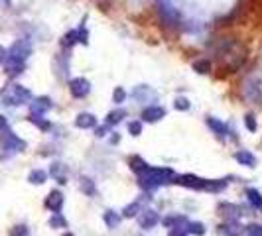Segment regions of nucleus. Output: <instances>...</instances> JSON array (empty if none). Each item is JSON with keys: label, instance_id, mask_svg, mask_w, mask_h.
<instances>
[{"label": "nucleus", "instance_id": "nucleus-1", "mask_svg": "<svg viewBox=\"0 0 262 236\" xmlns=\"http://www.w3.org/2000/svg\"><path fill=\"white\" fill-rule=\"evenodd\" d=\"M171 179H176L173 169H169V167H152V165H148V167L138 175V185H140L144 191H154L156 187L166 185V183H169Z\"/></svg>", "mask_w": 262, "mask_h": 236}, {"label": "nucleus", "instance_id": "nucleus-2", "mask_svg": "<svg viewBox=\"0 0 262 236\" xmlns=\"http://www.w3.org/2000/svg\"><path fill=\"white\" fill-rule=\"evenodd\" d=\"M2 101L4 105H12V107H20V105H26L32 101V92L30 89L22 87V85H10L6 91L2 92Z\"/></svg>", "mask_w": 262, "mask_h": 236}, {"label": "nucleus", "instance_id": "nucleus-3", "mask_svg": "<svg viewBox=\"0 0 262 236\" xmlns=\"http://www.w3.org/2000/svg\"><path fill=\"white\" fill-rule=\"evenodd\" d=\"M30 54H32V43L28 39H16L12 43V48L8 50V57L10 59H18V61H24V63L30 57Z\"/></svg>", "mask_w": 262, "mask_h": 236}, {"label": "nucleus", "instance_id": "nucleus-4", "mask_svg": "<svg viewBox=\"0 0 262 236\" xmlns=\"http://www.w3.org/2000/svg\"><path fill=\"white\" fill-rule=\"evenodd\" d=\"M69 91L75 99H85L91 92V83L85 77H75L69 81Z\"/></svg>", "mask_w": 262, "mask_h": 236}, {"label": "nucleus", "instance_id": "nucleus-5", "mask_svg": "<svg viewBox=\"0 0 262 236\" xmlns=\"http://www.w3.org/2000/svg\"><path fill=\"white\" fill-rule=\"evenodd\" d=\"M2 144L6 150H14V152H22L26 148V142L20 140L18 136L12 132V130H4V136H2Z\"/></svg>", "mask_w": 262, "mask_h": 236}, {"label": "nucleus", "instance_id": "nucleus-6", "mask_svg": "<svg viewBox=\"0 0 262 236\" xmlns=\"http://www.w3.org/2000/svg\"><path fill=\"white\" fill-rule=\"evenodd\" d=\"M217 230H219V234H223V236H243L244 234V226L243 224H239L237 220H227V222H223V224L217 226Z\"/></svg>", "mask_w": 262, "mask_h": 236}, {"label": "nucleus", "instance_id": "nucleus-7", "mask_svg": "<svg viewBox=\"0 0 262 236\" xmlns=\"http://www.w3.org/2000/svg\"><path fill=\"white\" fill-rule=\"evenodd\" d=\"M164 116H166V110L162 107H158V105H150V107L142 110V120L144 122H160Z\"/></svg>", "mask_w": 262, "mask_h": 236}, {"label": "nucleus", "instance_id": "nucleus-8", "mask_svg": "<svg viewBox=\"0 0 262 236\" xmlns=\"http://www.w3.org/2000/svg\"><path fill=\"white\" fill-rule=\"evenodd\" d=\"M138 222H140V228L150 230V228H154V226L160 222V215H158L156 211H152V209H146V211H142V215L138 217Z\"/></svg>", "mask_w": 262, "mask_h": 236}, {"label": "nucleus", "instance_id": "nucleus-9", "mask_svg": "<svg viewBox=\"0 0 262 236\" xmlns=\"http://www.w3.org/2000/svg\"><path fill=\"white\" fill-rule=\"evenodd\" d=\"M132 97H134V101H138V103H152V101H156V99H158V95L152 91L148 85H140V87H134V91H132Z\"/></svg>", "mask_w": 262, "mask_h": 236}, {"label": "nucleus", "instance_id": "nucleus-10", "mask_svg": "<svg viewBox=\"0 0 262 236\" xmlns=\"http://www.w3.org/2000/svg\"><path fill=\"white\" fill-rule=\"evenodd\" d=\"M52 107H54V105H52V99H50V97H37V99H34V101L30 103L32 114H39V116H43Z\"/></svg>", "mask_w": 262, "mask_h": 236}, {"label": "nucleus", "instance_id": "nucleus-11", "mask_svg": "<svg viewBox=\"0 0 262 236\" xmlns=\"http://www.w3.org/2000/svg\"><path fill=\"white\" fill-rule=\"evenodd\" d=\"M176 183L178 185H184V187H189V189H203L205 187V179H201L197 175H191V173L176 177Z\"/></svg>", "mask_w": 262, "mask_h": 236}, {"label": "nucleus", "instance_id": "nucleus-12", "mask_svg": "<svg viewBox=\"0 0 262 236\" xmlns=\"http://www.w3.org/2000/svg\"><path fill=\"white\" fill-rule=\"evenodd\" d=\"M43 205H46V209H50L52 213H59L61 207H63V193L54 189V191L46 197V203H43Z\"/></svg>", "mask_w": 262, "mask_h": 236}, {"label": "nucleus", "instance_id": "nucleus-13", "mask_svg": "<svg viewBox=\"0 0 262 236\" xmlns=\"http://www.w3.org/2000/svg\"><path fill=\"white\" fill-rule=\"evenodd\" d=\"M75 126L81 128V130H89V128H97V116L91 112H81L77 118H75Z\"/></svg>", "mask_w": 262, "mask_h": 236}, {"label": "nucleus", "instance_id": "nucleus-14", "mask_svg": "<svg viewBox=\"0 0 262 236\" xmlns=\"http://www.w3.org/2000/svg\"><path fill=\"white\" fill-rule=\"evenodd\" d=\"M219 215L225 217L227 220H237V218L241 217L243 213H241V209H239L237 205H231V203H221V205H219Z\"/></svg>", "mask_w": 262, "mask_h": 236}, {"label": "nucleus", "instance_id": "nucleus-15", "mask_svg": "<svg viewBox=\"0 0 262 236\" xmlns=\"http://www.w3.org/2000/svg\"><path fill=\"white\" fill-rule=\"evenodd\" d=\"M235 160L241 165H246V167H256V158H254V154L248 152V150L237 152V154H235Z\"/></svg>", "mask_w": 262, "mask_h": 236}, {"label": "nucleus", "instance_id": "nucleus-16", "mask_svg": "<svg viewBox=\"0 0 262 236\" xmlns=\"http://www.w3.org/2000/svg\"><path fill=\"white\" fill-rule=\"evenodd\" d=\"M144 203H146V199H136V201H132L130 205H126V207L122 209V215H124L126 218L136 217L138 213H142V207H144Z\"/></svg>", "mask_w": 262, "mask_h": 236}, {"label": "nucleus", "instance_id": "nucleus-17", "mask_svg": "<svg viewBox=\"0 0 262 236\" xmlns=\"http://www.w3.org/2000/svg\"><path fill=\"white\" fill-rule=\"evenodd\" d=\"M4 67H6V73L10 75V77H14V75H20V73L26 69V63L24 61H18V59H6V63H4Z\"/></svg>", "mask_w": 262, "mask_h": 236}, {"label": "nucleus", "instance_id": "nucleus-18", "mask_svg": "<svg viewBox=\"0 0 262 236\" xmlns=\"http://www.w3.org/2000/svg\"><path fill=\"white\" fill-rule=\"evenodd\" d=\"M160 12H162V16H164V20H168L169 24H173V22H178V12L173 10V6L171 4H168L166 0H162L160 2Z\"/></svg>", "mask_w": 262, "mask_h": 236}, {"label": "nucleus", "instance_id": "nucleus-19", "mask_svg": "<svg viewBox=\"0 0 262 236\" xmlns=\"http://www.w3.org/2000/svg\"><path fill=\"white\" fill-rule=\"evenodd\" d=\"M207 126L211 128L217 136H221V138L227 134V124H223V122H221L219 118H215V116H207Z\"/></svg>", "mask_w": 262, "mask_h": 236}, {"label": "nucleus", "instance_id": "nucleus-20", "mask_svg": "<svg viewBox=\"0 0 262 236\" xmlns=\"http://www.w3.org/2000/svg\"><path fill=\"white\" fill-rule=\"evenodd\" d=\"M122 118H126V110H124V109H116V110H111V112L107 114L105 122H107L109 126H114V124L122 122Z\"/></svg>", "mask_w": 262, "mask_h": 236}, {"label": "nucleus", "instance_id": "nucleus-21", "mask_svg": "<svg viewBox=\"0 0 262 236\" xmlns=\"http://www.w3.org/2000/svg\"><path fill=\"white\" fill-rule=\"evenodd\" d=\"M28 181L32 183V185H43V183L48 181V171H43V169H32L30 175H28Z\"/></svg>", "mask_w": 262, "mask_h": 236}, {"label": "nucleus", "instance_id": "nucleus-22", "mask_svg": "<svg viewBox=\"0 0 262 236\" xmlns=\"http://www.w3.org/2000/svg\"><path fill=\"white\" fill-rule=\"evenodd\" d=\"M52 177H56L59 183H67V169L63 164H54L52 165Z\"/></svg>", "mask_w": 262, "mask_h": 236}, {"label": "nucleus", "instance_id": "nucleus-23", "mask_svg": "<svg viewBox=\"0 0 262 236\" xmlns=\"http://www.w3.org/2000/svg\"><path fill=\"white\" fill-rule=\"evenodd\" d=\"M79 185H81V191L85 193V195H89V197H93V195H97V187H95L93 179H89V177H81V181H79Z\"/></svg>", "mask_w": 262, "mask_h": 236}, {"label": "nucleus", "instance_id": "nucleus-24", "mask_svg": "<svg viewBox=\"0 0 262 236\" xmlns=\"http://www.w3.org/2000/svg\"><path fill=\"white\" fill-rule=\"evenodd\" d=\"M187 220L186 217H182V215H173V217H166L164 218V226L166 228H176V226H186Z\"/></svg>", "mask_w": 262, "mask_h": 236}, {"label": "nucleus", "instance_id": "nucleus-25", "mask_svg": "<svg viewBox=\"0 0 262 236\" xmlns=\"http://www.w3.org/2000/svg\"><path fill=\"white\" fill-rule=\"evenodd\" d=\"M103 218H105V224H107L109 228H116V226L120 224V215L114 213V211H105Z\"/></svg>", "mask_w": 262, "mask_h": 236}, {"label": "nucleus", "instance_id": "nucleus-26", "mask_svg": "<svg viewBox=\"0 0 262 236\" xmlns=\"http://www.w3.org/2000/svg\"><path fill=\"white\" fill-rule=\"evenodd\" d=\"M246 199L250 201V203H252L256 209H260V211H262V195H260V191H256V189H252V187H250V189H246Z\"/></svg>", "mask_w": 262, "mask_h": 236}, {"label": "nucleus", "instance_id": "nucleus-27", "mask_svg": "<svg viewBox=\"0 0 262 236\" xmlns=\"http://www.w3.org/2000/svg\"><path fill=\"white\" fill-rule=\"evenodd\" d=\"M146 167H148V164H146L142 158H138V156H132L130 158V169L132 171H136V175H140Z\"/></svg>", "mask_w": 262, "mask_h": 236}, {"label": "nucleus", "instance_id": "nucleus-28", "mask_svg": "<svg viewBox=\"0 0 262 236\" xmlns=\"http://www.w3.org/2000/svg\"><path fill=\"white\" fill-rule=\"evenodd\" d=\"M28 120H30L32 124H36L39 130H50V128H52V124H50L43 116H39V114H30V118H28Z\"/></svg>", "mask_w": 262, "mask_h": 236}, {"label": "nucleus", "instance_id": "nucleus-29", "mask_svg": "<svg viewBox=\"0 0 262 236\" xmlns=\"http://www.w3.org/2000/svg\"><path fill=\"white\" fill-rule=\"evenodd\" d=\"M187 234H193V236H203L205 234V226L201 222H187Z\"/></svg>", "mask_w": 262, "mask_h": 236}, {"label": "nucleus", "instance_id": "nucleus-30", "mask_svg": "<svg viewBox=\"0 0 262 236\" xmlns=\"http://www.w3.org/2000/svg\"><path fill=\"white\" fill-rule=\"evenodd\" d=\"M50 226L52 228H65L67 226V220L63 218L61 213H54V217L50 218Z\"/></svg>", "mask_w": 262, "mask_h": 236}, {"label": "nucleus", "instance_id": "nucleus-31", "mask_svg": "<svg viewBox=\"0 0 262 236\" xmlns=\"http://www.w3.org/2000/svg\"><path fill=\"white\" fill-rule=\"evenodd\" d=\"M211 67H213V65H211V61H209V59H199V61H195V63H193V69H195L197 73H209L211 71Z\"/></svg>", "mask_w": 262, "mask_h": 236}, {"label": "nucleus", "instance_id": "nucleus-32", "mask_svg": "<svg viewBox=\"0 0 262 236\" xmlns=\"http://www.w3.org/2000/svg\"><path fill=\"white\" fill-rule=\"evenodd\" d=\"M124 99H126V91H124L122 87H116V89L112 91V103H114V105L124 103Z\"/></svg>", "mask_w": 262, "mask_h": 236}, {"label": "nucleus", "instance_id": "nucleus-33", "mask_svg": "<svg viewBox=\"0 0 262 236\" xmlns=\"http://www.w3.org/2000/svg\"><path fill=\"white\" fill-rule=\"evenodd\" d=\"M173 107H176V110H189L191 103H189V99H186V97H178L173 101Z\"/></svg>", "mask_w": 262, "mask_h": 236}, {"label": "nucleus", "instance_id": "nucleus-34", "mask_svg": "<svg viewBox=\"0 0 262 236\" xmlns=\"http://www.w3.org/2000/svg\"><path fill=\"white\" fill-rule=\"evenodd\" d=\"M77 41H79V36H77V30H71V32H69L67 36L63 37V41H61V43H63L65 48H69V45H75Z\"/></svg>", "mask_w": 262, "mask_h": 236}, {"label": "nucleus", "instance_id": "nucleus-35", "mask_svg": "<svg viewBox=\"0 0 262 236\" xmlns=\"http://www.w3.org/2000/svg\"><path fill=\"white\" fill-rule=\"evenodd\" d=\"M246 236H262V224H248L244 226Z\"/></svg>", "mask_w": 262, "mask_h": 236}, {"label": "nucleus", "instance_id": "nucleus-36", "mask_svg": "<svg viewBox=\"0 0 262 236\" xmlns=\"http://www.w3.org/2000/svg\"><path fill=\"white\" fill-rule=\"evenodd\" d=\"M244 126L248 128L250 132H256V118H254L252 112H248V114L244 116Z\"/></svg>", "mask_w": 262, "mask_h": 236}, {"label": "nucleus", "instance_id": "nucleus-37", "mask_svg": "<svg viewBox=\"0 0 262 236\" xmlns=\"http://www.w3.org/2000/svg\"><path fill=\"white\" fill-rule=\"evenodd\" d=\"M77 36H79V41H81V43H89V32H87L85 24H81V26L77 28Z\"/></svg>", "mask_w": 262, "mask_h": 236}, {"label": "nucleus", "instance_id": "nucleus-38", "mask_svg": "<svg viewBox=\"0 0 262 236\" xmlns=\"http://www.w3.org/2000/svg\"><path fill=\"white\" fill-rule=\"evenodd\" d=\"M10 236H28V226L26 224H18V226L10 228Z\"/></svg>", "mask_w": 262, "mask_h": 236}, {"label": "nucleus", "instance_id": "nucleus-39", "mask_svg": "<svg viewBox=\"0 0 262 236\" xmlns=\"http://www.w3.org/2000/svg\"><path fill=\"white\" fill-rule=\"evenodd\" d=\"M128 132H130L132 136H140L142 134V122H138V120H134L128 124Z\"/></svg>", "mask_w": 262, "mask_h": 236}, {"label": "nucleus", "instance_id": "nucleus-40", "mask_svg": "<svg viewBox=\"0 0 262 236\" xmlns=\"http://www.w3.org/2000/svg\"><path fill=\"white\" fill-rule=\"evenodd\" d=\"M187 226V224H186ZM186 226H176V228H169L168 236H187V228Z\"/></svg>", "mask_w": 262, "mask_h": 236}, {"label": "nucleus", "instance_id": "nucleus-41", "mask_svg": "<svg viewBox=\"0 0 262 236\" xmlns=\"http://www.w3.org/2000/svg\"><path fill=\"white\" fill-rule=\"evenodd\" d=\"M95 132H97V136H99V138H105V136L109 134V124H105V126H97L95 128Z\"/></svg>", "mask_w": 262, "mask_h": 236}, {"label": "nucleus", "instance_id": "nucleus-42", "mask_svg": "<svg viewBox=\"0 0 262 236\" xmlns=\"http://www.w3.org/2000/svg\"><path fill=\"white\" fill-rule=\"evenodd\" d=\"M6 59H8V50L4 45H0V65H4Z\"/></svg>", "mask_w": 262, "mask_h": 236}, {"label": "nucleus", "instance_id": "nucleus-43", "mask_svg": "<svg viewBox=\"0 0 262 236\" xmlns=\"http://www.w3.org/2000/svg\"><path fill=\"white\" fill-rule=\"evenodd\" d=\"M0 130H6V118L0 114Z\"/></svg>", "mask_w": 262, "mask_h": 236}, {"label": "nucleus", "instance_id": "nucleus-44", "mask_svg": "<svg viewBox=\"0 0 262 236\" xmlns=\"http://www.w3.org/2000/svg\"><path fill=\"white\" fill-rule=\"evenodd\" d=\"M63 236H73V234H71V232H65V234H63Z\"/></svg>", "mask_w": 262, "mask_h": 236}]
</instances>
